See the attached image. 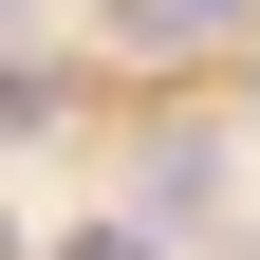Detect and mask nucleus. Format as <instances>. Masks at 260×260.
Returning a JSON list of instances; mask_svg holds the SVG:
<instances>
[{
    "instance_id": "f03ea898",
    "label": "nucleus",
    "mask_w": 260,
    "mask_h": 260,
    "mask_svg": "<svg viewBox=\"0 0 260 260\" xmlns=\"http://www.w3.org/2000/svg\"><path fill=\"white\" fill-rule=\"evenodd\" d=\"M223 168H242V149H223V130H168V149H149V223H223Z\"/></svg>"
},
{
    "instance_id": "7ed1b4c3",
    "label": "nucleus",
    "mask_w": 260,
    "mask_h": 260,
    "mask_svg": "<svg viewBox=\"0 0 260 260\" xmlns=\"http://www.w3.org/2000/svg\"><path fill=\"white\" fill-rule=\"evenodd\" d=\"M75 112V75H56V56H0V149H19V130H56Z\"/></svg>"
},
{
    "instance_id": "39448f33",
    "label": "nucleus",
    "mask_w": 260,
    "mask_h": 260,
    "mask_svg": "<svg viewBox=\"0 0 260 260\" xmlns=\"http://www.w3.org/2000/svg\"><path fill=\"white\" fill-rule=\"evenodd\" d=\"M0 260H19V223H0Z\"/></svg>"
},
{
    "instance_id": "20e7f679",
    "label": "nucleus",
    "mask_w": 260,
    "mask_h": 260,
    "mask_svg": "<svg viewBox=\"0 0 260 260\" xmlns=\"http://www.w3.org/2000/svg\"><path fill=\"white\" fill-rule=\"evenodd\" d=\"M56 260H168V223H75Z\"/></svg>"
},
{
    "instance_id": "f257e3e1",
    "label": "nucleus",
    "mask_w": 260,
    "mask_h": 260,
    "mask_svg": "<svg viewBox=\"0 0 260 260\" xmlns=\"http://www.w3.org/2000/svg\"><path fill=\"white\" fill-rule=\"evenodd\" d=\"M260 0H112V56H242Z\"/></svg>"
}]
</instances>
